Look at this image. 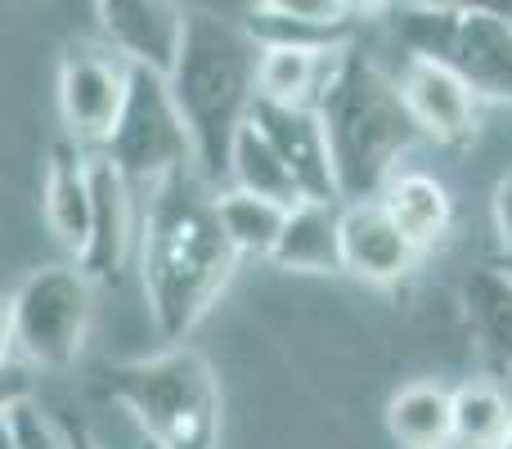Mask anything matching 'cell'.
Returning a JSON list of instances; mask_svg holds the SVG:
<instances>
[{
	"label": "cell",
	"instance_id": "obj_20",
	"mask_svg": "<svg viewBox=\"0 0 512 449\" xmlns=\"http://www.w3.org/2000/svg\"><path fill=\"white\" fill-rule=\"evenodd\" d=\"M454 445L459 449H499L512 432V400L495 378H472L450 391Z\"/></svg>",
	"mask_w": 512,
	"mask_h": 449
},
{
	"label": "cell",
	"instance_id": "obj_2",
	"mask_svg": "<svg viewBox=\"0 0 512 449\" xmlns=\"http://www.w3.org/2000/svg\"><path fill=\"white\" fill-rule=\"evenodd\" d=\"M256 59H261V45L243 23L216 9H189L185 45H180L167 86L194 135V158L203 180L230 176L234 135L248 126L256 104Z\"/></svg>",
	"mask_w": 512,
	"mask_h": 449
},
{
	"label": "cell",
	"instance_id": "obj_15",
	"mask_svg": "<svg viewBox=\"0 0 512 449\" xmlns=\"http://www.w3.org/2000/svg\"><path fill=\"white\" fill-rule=\"evenodd\" d=\"M41 207H45V225L59 238V247L81 256V247L90 238V153L77 149L68 135H59L45 149Z\"/></svg>",
	"mask_w": 512,
	"mask_h": 449
},
{
	"label": "cell",
	"instance_id": "obj_11",
	"mask_svg": "<svg viewBox=\"0 0 512 449\" xmlns=\"http://www.w3.org/2000/svg\"><path fill=\"white\" fill-rule=\"evenodd\" d=\"M135 243V189L122 180V171L90 153V238L77 256V270L90 283L117 279Z\"/></svg>",
	"mask_w": 512,
	"mask_h": 449
},
{
	"label": "cell",
	"instance_id": "obj_29",
	"mask_svg": "<svg viewBox=\"0 0 512 449\" xmlns=\"http://www.w3.org/2000/svg\"><path fill=\"white\" fill-rule=\"evenodd\" d=\"M0 449H18L14 445V432H9V423H0Z\"/></svg>",
	"mask_w": 512,
	"mask_h": 449
},
{
	"label": "cell",
	"instance_id": "obj_5",
	"mask_svg": "<svg viewBox=\"0 0 512 449\" xmlns=\"http://www.w3.org/2000/svg\"><path fill=\"white\" fill-rule=\"evenodd\" d=\"M108 162L122 171L131 189H162L167 180L198 176L194 158V135H189L185 117L176 108V95L162 77L131 68L126 81V104L117 113V126L108 135L104 149Z\"/></svg>",
	"mask_w": 512,
	"mask_h": 449
},
{
	"label": "cell",
	"instance_id": "obj_13",
	"mask_svg": "<svg viewBox=\"0 0 512 449\" xmlns=\"http://www.w3.org/2000/svg\"><path fill=\"white\" fill-rule=\"evenodd\" d=\"M418 252L391 225L387 207L373 203H342V274L364 283H396L414 270Z\"/></svg>",
	"mask_w": 512,
	"mask_h": 449
},
{
	"label": "cell",
	"instance_id": "obj_16",
	"mask_svg": "<svg viewBox=\"0 0 512 449\" xmlns=\"http://www.w3.org/2000/svg\"><path fill=\"white\" fill-rule=\"evenodd\" d=\"M378 203L387 207L391 225L405 234V243L414 252H427V247L445 243L454 229V198L450 189L441 185L427 171H396L387 180V189L378 194Z\"/></svg>",
	"mask_w": 512,
	"mask_h": 449
},
{
	"label": "cell",
	"instance_id": "obj_26",
	"mask_svg": "<svg viewBox=\"0 0 512 449\" xmlns=\"http://www.w3.org/2000/svg\"><path fill=\"white\" fill-rule=\"evenodd\" d=\"M495 229H499V247H504V252L512 256V171L504 180H499L495 185Z\"/></svg>",
	"mask_w": 512,
	"mask_h": 449
},
{
	"label": "cell",
	"instance_id": "obj_32",
	"mask_svg": "<svg viewBox=\"0 0 512 449\" xmlns=\"http://www.w3.org/2000/svg\"><path fill=\"white\" fill-rule=\"evenodd\" d=\"M454 449H459V445H454Z\"/></svg>",
	"mask_w": 512,
	"mask_h": 449
},
{
	"label": "cell",
	"instance_id": "obj_18",
	"mask_svg": "<svg viewBox=\"0 0 512 449\" xmlns=\"http://www.w3.org/2000/svg\"><path fill=\"white\" fill-rule=\"evenodd\" d=\"M387 432L400 449H454V409L441 382H409L387 400Z\"/></svg>",
	"mask_w": 512,
	"mask_h": 449
},
{
	"label": "cell",
	"instance_id": "obj_30",
	"mask_svg": "<svg viewBox=\"0 0 512 449\" xmlns=\"http://www.w3.org/2000/svg\"><path fill=\"white\" fill-rule=\"evenodd\" d=\"M499 449H512V432H508V436H504V445H499Z\"/></svg>",
	"mask_w": 512,
	"mask_h": 449
},
{
	"label": "cell",
	"instance_id": "obj_3",
	"mask_svg": "<svg viewBox=\"0 0 512 449\" xmlns=\"http://www.w3.org/2000/svg\"><path fill=\"white\" fill-rule=\"evenodd\" d=\"M315 113L328 140L337 198L373 203L418 140V126L400 99V81H391L364 54L342 50Z\"/></svg>",
	"mask_w": 512,
	"mask_h": 449
},
{
	"label": "cell",
	"instance_id": "obj_14",
	"mask_svg": "<svg viewBox=\"0 0 512 449\" xmlns=\"http://www.w3.org/2000/svg\"><path fill=\"white\" fill-rule=\"evenodd\" d=\"M346 45L319 41H270L256 59V99L283 108H315Z\"/></svg>",
	"mask_w": 512,
	"mask_h": 449
},
{
	"label": "cell",
	"instance_id": "obj_31",
	"mask_svg": "<svg viewBox=\"0 0 512 449\" xmlns=\"http://www.w3.org/2000/svg\"><path fill=\"white\" fill-rule=\"evenodd\" d=\"M144 449H158V445H144Z\"/></svg>",
	"mask_w": 512,
	"mask_h": 449
},
{
	"label": "cell",
	"instance_id": "obj_23",
	"mask_svg": "<svg viewBox=\"0 0 512 449\" xmlns=\"http://www.w3.org/2000/svg\"><path fill=\"white\" fill-rule=\"evenodd\" d=\"M364 5H342V0H261L252 14L270 18V23H297V27H342Z\"/></svg>",
	"mask_w": 512,
	"mask_h": 449
},
{
	"label": "cell",
	"instance_id": "obj_1",
	"mask_svg": "<svg viewBox=\"0 0 512 449\" xmlns=\"http://www.w3.org/2000/svg\"><path fill=\"white\" fill-rule=\"evenodd\" d=\"M239 256L216 221L203 176L167 180L149 194L140 229V283L162 342L185 346L230 288Z\"/></svg>",
	"mask_w": 512,
	"mask_h": 449
},
{
	"label": "cell",
	"instance_id": "obj_7",
	"mask_svg": "<svg viewBox=\"0 0 512 449\" xmlns=\"http://www.w3.org/2000/svg\"><path fill=\"white\" fill-rule=\"evenodd\" d=\"M131 68L108 45H68L59 59V117L63 135L77 149L99 153L117 126V113L126 104Z\"/></svg>",
	"mask_w": 512,
	"mask_h": 449
},
{
	"label": "cell",
	"instance_id": "obj_22",
	"mask_svg": "<svg viewBox=\"0 0 512 449\" xmlns=\"http://www.w3.org/2000/svg\"><path fill=\"white\" fill-rule=\"evenodd\" d=\"M230 180L234 189L256 198H270L279 207H297L301 203V189L297 180L288 176V167L279 162V153L265 144V135L248 122L239 135H234V149H230Z\"/></svg>",
	"mask_w": 512,
	"mask_h": 449
},
{
	"label": "cell",
	"instance_id": "obj_6",
	"mask_svg": "<svg viewBox=\"0 0 512 449\" xmlns=\"http://www.w3.org/2000/svg\"><path fill=\"white\" fill-rule=\"evenodd\" d=\"M14 337L27 369H72L95 319V283L72 265H41L18 283Z\"/></svg>",
	"mask_w": 512,
	"mask_h": 449
},
{
	"label": "cell",
	"instance_id": "obj_10",
	"mask_svg": "<svg viewBox=\"0 0 512 449\" xmlns=\"http://www.w3.org/2000/svg\"><path fill=\"white\" fill-rule=\"evenodd\" d=\"M400 99H405L418 135H427V140L459 149L477 135V95L450 63L409 59L400 72Z\"/></svg>",
	"mask_w": 512,
	"mask_h": 449
},
{
	"label": "cell",
	"instance_id": "obj_25",
	"mask_svg": "<svg viewBox=\"0 0 512 449\" xmlns=\"http://www.w3.org/2000/svg\"><path fill=\"white\" fill-rule=\"evenodd\" d=\"M23 405H36V378L27 364L9 360L0 364V423H9Z\"/></svg>",
	"mask_w": 512,
	"mask_h": 449
},
{
	"label": "cell",
	"instance_id": "obj_24",
	"mask_svg": "<svg viewBox=\"0 0 512 449\" xmlns=\"http://www.w3.org/2000/svg\"><path fill=\"white\" fill-rule=\"evenodd\" d=\"M9 432H14L18 449H63V432L59 418L41 414L36 405H23L14 418H9Z\"/></svg>",
	"mask_w": 512,
	"mask_h": 449
},
{
	"label": "cell",
	"instance_id": "obj_9",
	"mask_svg": "<svg viewBox=\"0 0 512 449\" xmlns=\"http://www.w3.org/2000/svg\"><path fill=\"white\" fill-rule=\"evenodd\" d=\"M248 122L265 135V144L279 153L288 176L297 180L301 203H342L333 180V162H328V140L315 108H283V104L256 99Z\"/></svg>",
	"mask_w": 512,
	"mask_h": 449
},
{
	"label": "cell",
	"instance_id": "obj_12",
	"mask_svg": "<svg viewBox=\"0 0 512 449\" xmlns=\"http://www.w3.org/2000/svg\"><path fill=\"white\" fill-rule=\"evenodd\" d=\"M445 63L468 81L472 95L512 104V23L490 14L486 5H459V23H454Z\"/></svg>",
	"mask_w": 512,
	"mask_h": 449
},
{
	"label": "cell",
	"instance_id": "obj_21",
	"mask_svg": "<svg viewBox=\"0 0 512 449\" xmlns=\"http://www.w3.org/2000/svg\"><path fill=\"white\" fill-rule=\"evenodd\" d=\"M212 207H216V221H221L239 261L243 256H265V261H270L274 243H279V234H283V221H288V212H292V207L243 194V189H221V194H212Z\"/></svg>",
	"mask_w": 512,
	"mask_h": 449
},
{
	"label": "cell",
	"instance_id": "obj_28",
	"mask_svg": "<svg viewBox=\"0 0 512 449\" xmlns=\"http://www.w3.org/2000/svg\"><path fill=\"white\" fill-rule=\"evenodd\" d=\"M59 432H63V449H104L86 423H63L59 418Z\"/></svg>",
	"mask_w": 512,
	"mask_h": 449
},
{
	"label": "cell",
	"instance_id": "obj_4",
	"mask_svg": "<svg viewBox=\"0 0 512 449\" xmlns=\"http://www.w3.org/2000/svg\"><path fill=\"white\" fill-rule=\"evenodd\" d=\"M108 391L158 449H221V382L203 351L167 346L108 369Z\"/></svg>",
	"mask_w": 512,
	"mask_h": 449
},
{
	"label": "cell",
	"instance_id": "obj_27",
	"mask_svg": "<svg viewBox=\"0 0 512 449\" xmlns=\"http://www.w3.org/2000/svg\"><path fill=\"white\" fill-rule=\"evenodd\" d=\"M18 351V337H14V301L0 297V364H9Z\"/></svg>",
	"mask_w": 512,
	"mask_h": 449
},
{
	"label": "cell",
	"instance_id": "obj_8",
	"mask_svg": "<svg viewBox=\"0 0 512 449\" xmlns=\"http://www.w3.org/2000/svg\"><path fill=\"white\" fill-rule=\"evenodd\" d=\"M95 14L104 27V45L126 68L153 72L162 81L176 72L189 23L185 5L176 0H99Z\"/></svg>",
	"mask_w": 512,
	"mask_h": 449
},
{
	"label": "cell",
	"instance_id": "obj_19",
	"mask_svg": "<svg viewBox=\"0 0 512 449\" xmlns=\"http://www.w3.org/2000/svg\"><path fill=\"white\" fill-rule=\"evenodd\" d=\"M463 315L472 342L499 369H512V274L508 270H472L463 279Z\"/></svg>",
	"mask_w": 512,
	"mask_h": 449
},
{
	"label": "cell",
	"instance_id": "obj_17",
	"mask_svg": "<svg viewBox=\"0 0 512 449\" xmlns=\"http://www.w3.org/2000/svg\"><path fill=\"white\" fill-rule=\"evenodd\" d=\"M270 261L292 274H342V203H297Z\"/></svg>",
	"mask_w": 512,
	"mask_h": 449
}]
</instances>
